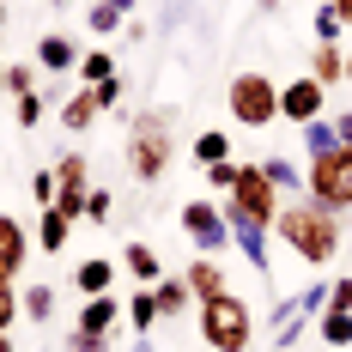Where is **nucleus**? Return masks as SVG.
Returning <instances> with one entry per match:
<instances>
[{"label":"nucleus","instance_id":"1","mask_svg":"<svg viewBox=\"0 0 352 352\" xmlns=\"http://www.w3.org/2000/svg\"><path fill=\"white\" fill-rule=\"evenodd\" d=\"M274 237H280L304 267H328L334 255H340V212H328V207H316L310 195L304 201H285L280 207V219H274Z\"/></svg>","mask_w":352,"mask_h":352},{"label":"nucleus","instance_id":"2","mask_svg":"<svg viewBox=\"0 0 352 352\" xmlns=\"http://www.w3.org/2000/svg\"><path fill=\"white\" fill-rule=\"evenodd\" d=\"M122 158H128V176L134 182H164L176 158V116L170 109H140V116H128V134H122Z\"/></svg>","mask_w":352,"mask_h":352},{"label":"nucleus","instance_id":"3","mask_svg":"<svg viewBox=\"0 0 352 352\" xmlns=\"http://www.w3.org/2000/svg\"><path fill=\"white\" fill-rule=\"evenodd\" d=\"M195 316H201V340H207V352H249V346H255V316H249V304L237 298V292L201 298Z\"/></svg>","mask_w":352,"mask_h":352},{"label":"nucleus","instance_id":"4","mask_svg":"<svg viewBox=\"0 0 352 352\" xmlns=\"http://www.w3.org/2000/svg\"><path fill=\"white\" fill-rule=\"evenodd\" d=\"M225 109H231L237 128H274V122H280V85H274L267 73L243 67V73L225 79Z\"/></svg>","mask_w":352,"mask_h":352},{"label":"nucleus","instance_id":"5","mask_svg":"<svg viewBox=\"0 0 352 352\" xmlns=\"http://www.w3.org/2000/svg\"><path fill=\"white\" fill-rule=\"evenodd\" d=\"M304 195L328 212H352V146H334L304 164Z\"/></svg>","mask_w":352,"mask_h":352},{"label":"nucleus","instance_id":"6","mask_svg":"<svg viewBox=\"0 0 352 352\" xmlns=\"http://www.w3.org/2000/svg\"><path fill=\"white\" fill-rule=\"evenodd\" d=\"M176 225L188 231L195 255H225V249H231V225H225V212H219V201H212V195H195V201H182Z\"/></svg>","mask_w":352,"mask_h":352},{"label":"nucleus","instance_id":"7","mask_svg":"<svg viewBox=\"0 0 352 352\" xmlns=\"http://www.w3.org/2000/svg\"><path fill=\"white\" fill-rule=\"evenodd\" d=\"M219 212H225V225H231V249L243 255L261 280H274V249H267V237H274V231H267V225H255L237 201H219Z\"/></svg>","mask_w":352,"mask_h":352},{"label":"nucleus","instance_id":"8","mask_svg":"<svg viewBox=\"0 0 352 352\" xmlns=\"http://www.w3.org/2000/svg\"><path fill=\"white\" fill-rule=\"evenodd\" d=\"M225 201H237V207H243L255 225H267V231H274V219H280V207H285L280 188L261 176V164H237V188H231Z\"/></svg>","mask_w":352,"mask_h":352},{"label":"nucleus","instance_id":"9","mask_svg":"<svg viewBox=\"0 0 352 352\" xmlns=\"http://www.w3.org/2000/svg\"><path fill=\"white\" fill-rule=\"evenodd\" d=\"M322 98H328V85H322V79H310V73L285 79V85H280V122H292V128L316 122V116H322Z\"/></svg>","mask_w":352,"mask_h":352},{"label":"nucleus","instance_id":"10","mask_svg":"<svg viewBox=\"0 0 352 352\" xmlns=\"http://www.w3.org/2000/svg\"><path fill=\"white\" fill-rule=\"evenodd\" d=\"M31 231H25V219L19 212H0V280L19 285V274L31 267Z\"/></svg>","mask_w":352,"mask_h":352},{"label":"nucleus","instance_id":"11","mask_svg":"<svg viewBox=\"0 0 352 352\" xmlns=\"http://www.w3.org/2000/svg\"><path fill=\"white\" fill-rule=\"evenodd\" d=\"M73 328L116 340V334H122V298H116V292H98V298H85V304H79V316H73Z\"/></svg>","mask_w":352,"mask_h":352},{"label":"nucleus","instance_id":"12","mask_svg":"<svg viewBox=\"0 0 352 352\" xmlns=\"http://www.w3.org/2000/svg\"><path fill=\"white\" fill-rule=\"evenodd\" d=\"M31 61H36L43 73H73V67H79V36L43 31V36H36V49H31Z\"/></svg>","mask_w":352,"mask_h":352},{"label":"nucleus","instance_id":"13","mask_svg":"<svg viewBox=\"0 0 352 352\" xmlns=\"http://www.w3.org/2000/svg\"><path fill=\"white\" fill-rule=\"evenodd\" d=\"M122 322H128L140 340H152V334L164 328V316H158V298H152V285H134V292H128V304H122Z\"/></svg>","mask_w":352,"mask_h":352},{"label":"nucleus","instance_id":"14","mask_svg":"<svg viewBox=\"0 0 352 352\" xmlns=\"http://www.w3.org/2000/svg\"><path fill=\"white\" fill-rule=\"evenodd\" d=\"M116 274H122V261H109V255H85V261L73 267V292H79V298H98V292L116 285Z\"/></svg>","mask_w":352,"mask_h":352},{"label":"nucleus","instance_id":"15","mask_svg":"<svg viewBox=\"0 0 352 352\" xmlns=\"http://www.w3.org/2000/svg\"><path fill=\"white\" fill-rule=\"evenodd\" d=\"M182 280H188V292H195V304H201V298H219V292H231L225 267H219V255H195V261L182 267Z\"/></svg>","mask_w":352,"mask_h":352},{"label":"nucleus","instance_id":"16","mask_svg":"<svg viewBox=\"0 0 352 352\" xmlns=\"http://www.w3.org/2000/svg\"><path fill=\"white\" fill-rule=\"evenodd\" d=\"M152 298H158V316H164V328H170V322H182L188 310H195V292H188V280H182V274H164V280L152 285Z\"/></svg>","mask_w":352,"mask_h":352},{"label":"nucleus","instance_id":"17","mask_svg":"<svg viewBox=\"0 0 352 352\" xmlns=\"http://www.w3.org/2000/svg\"><path fill=\"white\" fill-rule=\"evenodd\" d=\"M73 243V219L61 207H36V249L43 255H61Z\"/></svg>","mask_w":352,"mask_h":352},{"label":"nucleus","instance_id":"18","mask_svg":"<svg viewBox=\"0 0 352 352\" xmlns=\"http://www.w3.org/2000/svg\"><path fill=\"white\" fill-rule=\"evenodd\" d=\"M55 304H61V292L49 280H31V292H19V316L31 322V328H49L55 322Z\"/></svg>","mask_w":352,"mask_h":352},{"label":"nucleus","instance_id":"19","mask_svg":"<svg viewBox=\"0 0 352 352\" xmlns=\"http://www.w3.org/2000/svg\"><path fill=\"white\" fill-rule=\"evenodd\" d=\"M304 73H310V79H322L328 91H334V85H346V49H340V43H316Z\"/></svg>","mask_w":352,"mask_h":352},{"label":"nucleus","instance_id":"20","mask_svg":"<svg viewBox=\"0 0 352 352\" xmlns=\"http://www.w3.org/2000/svg\"><path fill=\"white\" fill-rule=\"evenodd\" d=\"M55 116H61V128H67V134H85L104 109H98V98H91V85H79L73 98H61V104H55Z\"/></svg>","mask_w":352,"mask_h":352},{"label":"nucleus","instance_id":"21","mask_svg":"<svg viewBox=\"0 0 352 352\" xmlns=\"http://www.w3.org/2000/svg\"><path fill=\"white\" fill-rule=\"evenodd\" d=\"M91 188V170H85V152L67 146L61 158H55V195H85Z\"/></svg>","mask_w":352,"mask_h":352},{"label":"nucleus","instance_id":"22","mask_svg":"<svg viewBox=\"0 0 352 352\" xmlns=\"http://www.w3.org/2000/svg\"><path fill=\"white\" fill-rule=\"evenodd\" d=\"M122 267H128V280H134V285H158V280H164V261H158V249H152V243H128V249H122Z\"/></svg>","mask_w":352,"mask_h":352},{"label":"nucleus","instance_id":"23","mask_svg":"<svg viewBox=\"0 0 352 352\" xmlns=\"http://www.w3.org/2000/svg\"><path fill=\"white\" fill-rule=\"evenodd\" d=\"M261 176L280 188V201L285 195H304V164L298 158H261Z\"/></svg>","mask_w":352,"mask_h":352},{"label":"nucleus","instance_id":"24","mask_svg":"<svg viewBox=\"0 0 352 352\" xmlns=\"http://www.w3.org/2000/svg\"><path fill=\"white\" fill-rule=\"evenodd\" d=\"M298 140H304L310 158H322V152H334V146H340V128H334V116H316V122H304V128H298Z\"/></svg>","mask_w":352,"mask_h":352},{"label":"nucleus","instance_id":"25","mask_svg":"<svg viewBox=\"0 0 352 352\" xmlns=\"http://www.w3.org/2000/svg\"><path fill=\"white\" fill-rule=\"evenodd\" d=\"M231 134H225V128H207V134H195V146H188V152H195V164H201V170H207V164H225V158H231Z\"/></svg>","mask_w":352,"mask_h":352},{"label":"nucleus","instance_id":"26","mask_svg":"<svg viewBox=\"0 0 352 352\" xmlns=\"http://www.w3.org/2000/svg\"><path fill=\"white\" fill-rule=\"evenodd\" d=\"M79 85H104L109 73H116V55H109V49H79Z\"/></svg>","mask_w":352,"mask_h":352},{"label":"nucleus","instance_id":"27","mask_svg":"<svg viewBox=\"0 0 352 352\" xmlns=\"http://www.w3.org/2000/svg\"><path fill=\"white\" fill-rule=\"evenodd\" d=\"M316 328H322V346H352V310H322L316 316Z\"/></svg>","mask_w":352,"mask_h":352},{"label":"nucleus","instance_id":"28","mask_svg":"<svg viewBox=\"0 0 352 352\" xmlns=\"http://www.w3.org/2000/svg\"><path fill=\"white\" fill-rule=\"evenodd\" d=\"M310 31H316V43H340L352 25L334 12V6H328V0H316V12H310Z\"/></svg>","mask_w":352,"mask_h":352},{"label":"nucleus","instance_id":"29","mask_svg":"<svg viewBox=\"0 0 352 352\" xmlns=\"http://www.w3.org/2000/svg\"><path fill=\"white\" fill-rule=\"evenodd\" d=\"M43 116H49V98H43V91H25V98H12V122H19L25 134H36V128H43Z\"/></svg>","mask_w":352,"mask_h":352},{"label":"nucleus","instance_id":"30","mask_svg":"<svg viewBox=\"0 0 352 352\" xmlns=\"http://www.w3.org/2000/svg\"><path fill=\"white\" fill-rule=\"evenodd\" d=\"M122 19H128V12H116L109 0H91V6H85V31H91V36H116V31H122Z\"/></svg>","mask_w":352,"mask_h":352},{"label":"nucleus","instance_id":"31","mask_svg":"<svg viewBox=\"0 0 352 352\" xmlns=\"http://www.w3.org/2000/svg\"><path fill=\"white\" fill-rule=\"evenodd\" d=\"M91 98H98V109H122V104H128V73L116 67L104 85H91Z\"/></svg>","mask_w":352,"mask_h":352},{"label":"nucleus","instance_id":"32","mask_svg":"<svg viewBox=\"0 0 352 352\" xmlns=\"http://www.w3.org/2000/svg\"><path fill=\"white\" fill-rule=\"evenodd\" d=\"M310 322H316V316H304V310H298L292 322H280V328H274V352H292V346H304V334H310Z\"/></svg>","mask_w":352,"mask_h":352},{"label":"nucleus","instance_id":"33","mask_svg":"<svg viewBox=\"0 0 352 352\" xmlns=\"http://www.w3.org/2000/svg\"><path fill=\"white\" fill-rule=\"evenodd\" d=\"M116 219V195L109 188H85V225H109Z\"/></svg>","mask_w":352,"mask_h":352},{"label":"nucleus","instance_id":"34","mask_svg":"<svg viewBox=\"0 0 352 352\" xmlns=\"http://www.w3.org/2000/svg\"><path fill=\"white\" fill-rule=\"evenodd\" d=\"M31 207H55V164L31 170Z\"/></svg>","mask_w":352,"mask_h":352},{"label":"nucleus","instance_id":"35","mask_svg":"<svg viewBox=\"0 0 352 352\" xmlns=\"http://www.w3.org/2000/svg\"><path fill=\"white\" fill-rule=\"evenodd\" d=\"M12 322H25L19 316V285L0 280V334H12Z\"/></svg>","mask_w":352,"mask_h":352},{"label":"nucleus","instance_id":"36","mask_svg":"<svg viewBox=\"0 0 352 352\" xmlns=\"http://www.w3.org/2000/svg\"><path fill=\"white\" fill-rule=\"evenodd\" d=\"M25 91H36V73L25 61H6V98H25Z\"/></svg>","mask_w":352,"mask_h":352},{"label":"nucleus","instance_id":"37","mask_svg":"<svg viewBox=\"0 0 352 352\" xmlns=\"http://www.w3.org/2000/svg\"><path fill=\"white\" fill-rule=\"evenodd\" d=\"M207 188L219 195V201H225V195L237 188V164H231V158H225V164H207Z\"/></svg>","mask_w":352,"mask_h":352},{"label":"nucleus","instance_id":"38","mask_svg":"<svg viewBox=\"0 0 352 352\" xmlns=\"http://www.w3.org/2000/svg\"><path fill=\"white\" fill-rule=\"evenodd\" d=\"M67 352H109L104 334H85V328H67V340H61Z\"/></svg>","mask_w":352,"mask_h":352},{"label":"nucleus","instance_id":"39","mask_svg":"<svg viewBox=\"0 0 352 352\" xmlns=\"http://www.w3.org/2000/svg\"><path fill=\"white\" fill-rule=\"evenodd\" d=\"M328 310H352V274L328 280Z\"/></svg>","mask_w":352,"mask_h":352},{"label":"nucleus","instance_id":"40","mask_svg":"<svg viewBox=\"0 0 352 352\" xmlns=\"http://www.w3.org/2000/svg\"><path fill=\"white\" fill-rule=\"evenodd\" d=\"M55 207H61L73 225H79V219H85V195H55Z\"/></svg>","mask_w":352,"mask_h":352},{"label":"nucleus","instance_id":"41","mask_svg":"<svg viewBox=\"0 0 352 352\" xmlns=\"http://www.w3.org/2000/svg\"><path fill=\"white\" fill-rule=\"evenodd\" d=\"M334 128H340V146H352V109H340V116H334Z\"/></svg>","mask_w":352,"mask_h":352},{"label":"nucleus","instance_id":"42","mask_svg":"<svg viewBox=\"0 0 352 352\" xmlns=\"http://www.w3.org/2000/svg\"><path fill=\"white\" fill-rule=\"evenodd\" d=\"M328 6H334V12H340V19L352 25V0H328Z\"/></svg>","mask_w":352,"mask_h":352},{"label":"nucleus","instance_id":"43","mask_svg":"<svg viewBox=\"0 0 352 352\" xmlns=\"http://www.w3.org/2000/svg\"><path fill=\"white\" fill-rule=\"evenodd\" d=\"M285 0H255V12H280Z\"/></svg>","mask_w":352,"mask_h":352},{"label":"nucleus","instance_id":"44","mask_svg":"<svg viewBox=\"0 0 352 352\" xmlns=\"http://www.w3.org/2000/svg\"><path fill=\"white\" fill-rule=\"evenodd\" d=\"M128 352H158V346H152V340H140V334H134V346H128Z\"/></svg>","mask_w":352,"mask_h":352},{"label":"nucleus","instance_id":"45","mask_svg":"<svg viewBox=\"0 0 352 352\" xmlns=\"http://www.w3.org/2000/svg\"><path fill=\"white\" fill-rule=\"evenodd\" d=\"M109 6H116V12H134V6H140V0H109Z\"/></svg>","mask_w":352,"mask_h":352},{"label":"nucleus","instance_id":"46","mask_svg":"<svg viewBox=\"0 0 352 352\" xmlns=\"http://www.w3.org/2000/svg\"><path fill=\"white\" fill-rule=\"evenodd\" d=\"M49 6H55V12H67V6H79V0H49Z\"/></svg>","mask_w":352,"mask_h":352},{"label":"nucleus","instance_id":"47","mask_svg":"<svg viewBox=\"0 0 352 352\" xmlns=\"http://www.w3.org/2000/svg\"><path fill=\"white\" fill-rule=\"evenodd\" d=\"M0 98H6V55H0Z\"/></svg>","mask_w":352,"mask_h":352},{"label":"nucleus","instance_id":"48","mask_svg":"<svg viewBox=\"0 0 352 352\" xmlns=\"http://www.w3.org/2000/svg\"><path fill=\"white\" fill-rule=\"evenodd\" d=\"M0 352H19V346H12V334H0Z\"/></svg>","mask_w":352,"mask_h":352},{"label":"nucleus","instance_id":"49","mask_svg":"<svg viewBox=\"0 0 352 352\" xmlns=\"http://www.w3.org/2000/svg\"><path fill=\"white\" fill-rule=\"evenodd\" d=\"M0 36H6V0H0Z\"/></svg>","mask_w":352,"mask_h":352},{"label":"nucleus","instance_id":"50","mask_svg":"<svg viewBox=\"0 0 352 352\" xmlns=\"http://www.w3.org/2000/svg\"><path fill=\"white\" fill-rule=\"evenodd\" d=\"M346 85H352V49H346Z\"/></svg>","mask_w":352,"mask_h":352},{"label":"nucleus","instance_id":"51","mask_svg":"<svg viewBox=\"0 0 352 352\" xmlns=\"http://www.w3.org/2000/svg\"><path fill=\"white\" fill-rule=\"evenodd\" d=\"M164 6H176V0H164Z\"/></svg>","mask_w":352,"mask_h":352}]
</instances>
